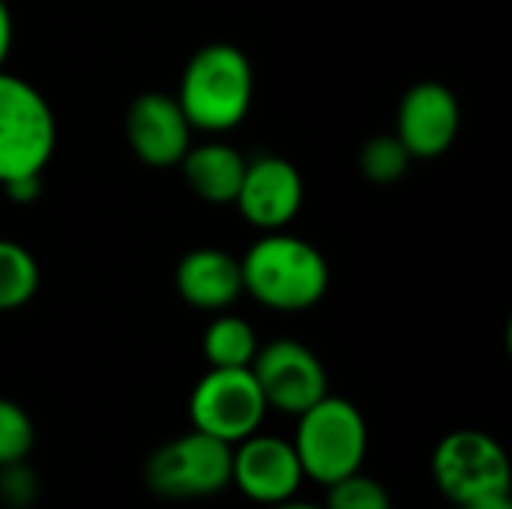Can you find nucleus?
<instances>
[{
    "label": "nucleus",
    "instance_id": "2eb2a0df",
    "mask_svg": "<svg viewBox=\"0 0 512 509\" xmlns=\"http://www.w3.org/2000/svg\"><path fill=\"white\" fill-rule=\"evenodd\" d=\"M201 345L210 369H249L258 354V339L252 324L237 315H219L204 330Z\"/></svg>",
    "mask_w": 512,
    "mask_h": 509
},
{
    "label": "nucleus",
    "instance_id": "a211bd4d",
    "mask_svg": "<svg viewBox=\"0 0 512 509\" xmlns=\"http://www.w3.org/2000/svg\"><path fill=\"white\" fill-rule=\"evenodd\" d=\"M33 441H36V432H33V420L27 417V411L15 405L12 399L0 396V468L24 462L33 450Z\"/></svg>",
    "mask_w": 512,
    "mask_h": 509
},
{
    "label": "nucleus",
    "instance_id": "f3484780",
    "mask_svg": "<svg viewBox=\"0 0 512 509\" xmlns=\"http://www.w3.org/2000/svg\"><path fill=\"white\" fill-rule=\"evenodd\" d=\"M411 165V153L402 147L396 135H378L360 150V171L372 183H393Z\"/></svg>",
    "mask_w": 512,
    "mask_h": 509
},
{
    "label": "nucleus",
    "instance_id": "4be33fe9",
    "mask_svg": "<svg viewBox=\"0 0 512 509\" xmlns=\"http://www.w3.org/2000/svg\"><path fill=\"white\" fill-rule=\"evenodd\" d=\"M9 48H12V12L6 0H0V69L9 57Z\"/></svg>",
    "mask_w": 512,
    "mask_h": 509
},
{
    "label": "nucleus",
    "instance_id": "f03ea898",
    "mask_svg": "<svg viewBox=\"0 0 512 509\" xmlns=\"http://www.w3.org/2000/svg\"><path fill=\"white\" fill-rule=\"evenodd\" d=\"M243 291H249L261 306L279 312H300L315 306L330 285L327 258L306 243L282 231L261 237L240 261Z\"/></svg>",
    "mask_w": 512,
    "mask_h": 509
},
{
    "label": "nucleus",
    "instance_id": "412c9836",
    "mask_svg": "<svg viewBox=\"0 0 512 509\" xmlns=\"http://www.w3.org/2000/svg\"><path fill=\"white\" fill-rule=\"evenodd\" d=\"M39 177H42V174L18 177V180L3 183L6 198H9V201H15V204H30V201H36V195H39V189H42V180H39Z\"/></svg>",
    "mask_w": 512,
    "mask_h": 509
},
{
    "label": "nucleus",
    "instance_id": "b1692460",
    "mask_svg": "<svg viewBox=\"0 0 512 509\" xmlns=\"http://www.w3.org/2000/svg\"><path fill=\"white\" fill-rule=\"evenodd\" d=\"M270 509H324V507H315V504H306V501H294V498H288V501L273 504Z\"/></svg>",
    "mask_w": 512,
    "mask_h": 509
},
{
    "label": "nucleus",
    "instance_id": "20e7f679",
    "mask_svg": "<svg viewBox=\"0 0 512 509\" xmlns=\"http://www.w3.org/2000/svg\"><path fill=\"white\" fill-rule=\"evenodd\" d=\"M57 147V123L45 96L0 69V186L42 174Z\"/></svg>",
    "mask_w": 512,
    "mask_h": 509
},
{
    "label": "nucleus",
    "instance_id": "dca6fc26",
    "mask_svg": "<svg viewBox=\"0 0 512 509\" xmlns=\"http://www.w3.org/2000/svg\"><path fill=\"white\" fill-rule=\"evenodd\" d=\"M39 288L36 258L15 240L0 237V312L21 309Z\"/></svg>",
    "mask_w": 512,
    "mask_h": 509
},
{
    "label": "nucleus",
    "instance_id": "6ab92c4d",
    "mask_svg": "<svg viewBox=\"0 0 512 509\" xmlns=\"http://www.w3.org/2000/svg\"><path fill=\"white\" fill-rule=\"evenodd\" d=\"M324 509H393V501H390V492L378 480L357 471L330 483Z\"/></svg>",
    "mask_w": 512,
    "mask_h": 509
},
{
    "label": "nucleus",
    "instance_id": "7ed1b4c3",
    "mask_svg": "<svg viewBox=\"0 0 512 509\" xmlns=\"http://www.w3.org/2000/svg\"><path fill=\"white\" fill-rule=\"evenodd\" d=\"M297 417L300 423L291 444L303 477L330 486L348 474L363 471L369 453V429L357 405L327 393Z\"/></svg>",
    "mask_w": 512,
    "mask_h": 509
},
{
    "label": "nucleus",
    "instance_id": "9d476101",
    "mask_svg": "<svg viewBox=\"0 0 512 509\" xmlns=\"http://www.w3.org/2000/svg\"><path fill=\"white\" fill-rule=\"evenodd\" d=\"M126 141L144 165H180V159L192 147V126L177 96L159 90L135 96L126 108Z\"/></svg>",
    "mask_w": 512,
    "mask_h": 509
},
{
    "label": "nucleus",
    "instance_id": "9b49d317",
    "mask_svg": "<svg viewBox=\"0 0 512 509\" xmlns=\"http://www.w3.org/2000/svg\"><path fill=\"white\" fill-rule=\"evenodd\" d=\"M462 111L450 87L438 81L414 84L396 117V138L411 153V159H435L447 153L459 135Z\"/></svg>",
    "mask_w": 512,
    "mask_h": 509
},
{
    "label": "nucleus",
    "instance_id": "39448f33",
    "mask_svg": "<svg viewBox=\"0 0 512 509\" xmlns=\"http://www.w3.org/2000/svg\"><path fill=\"white\" fill-rule=\"evenodd\" d=\"M144 483L165 501L210 498L231 486V444L192 429L147 459Z\"/></svg>",
    "mask_w": 512,
    "mask_h": 509
},
{
    "label": "nucleus",
    "instance_id": "423d86ee",
    "mask_svg": "<svg viewBox=\"0 0 512 509\" xmlns=\"http://www.w3.org/2000/svg\"><path fill=\"white\" fill-rule=\"evenodd\" d=\"M432 477L456 507L510 492V462L504 447L486 432L474 429L450 432L435 447Z\"/></svg>",
    "mask_w": 512,
    "mask_h": 509
},
{
    "label": "nucleus",
    "instance_id": "6e6552de",
    "mask_svg": "<svg viewBox=\"0 0 512 509\" xmlns=\"http://www.w3.org/2000/svg\"><path fill=\"white\" fill-rule=\"evenodd\" d=\"M249 369L264 393L267 408L282 414H303L327 396L324 363L297 339H273L270 345L258 348Z\"/></svg>",
    "mask_w": 512,
    "mask_h": 509
},
{
    "label": "nucleus",
    "instance_id": "ddd939ff",
    "mask_svg": "<svg viewBox=\"0 0 512 509\" xmlns=\"http://www.w3.org/2000/svg\"><path fill=\"white\" fill-rule=\"evenodd\" d=\"M174 285H177V294L195 309H204V312L228 309L243 294L240 261L222 249H210V246L192 249L189 255L180 258Z\"/></svg>",
    "mask_w": 512,
    "mask_h": 509
},
{
    "label": "nucleus",
    "instance_id": "0eeeda50",
    "mask_svg": "<svg viewBox=\"0 0 512 509\" xmlns=\"http://www.w3.org/2000/svg\"><path fill=\"white\" fill-rule=\"evenodd\" d=\"M264 414L267 402L252 369H210L189 396L192 429L231 447L255 435Z\"/></svg>",
    "mask_w": 512,
    "mask_h": 509
},
{
    "label": "nucleus",
    "instance_id": "4468645a",
    "mask_svg": "<svg viewBox=\"0 0 512 509\" xmlns=\"http://www.w3.org/2000/svg\"><path fill=\"white\" fill-rule=\"evenodd\" d=\"M183 165V177L189 183V189L207 201V204H234L240 183H243V171H246V159L219 141L201 144V147H189L186 156L180 159Z\"/></svg>",
    "mask_w": 512,
    "mask_h": 509
},
{
    "label": "nucleus",
    "instance_id": "5701e85b",
    "mask_svg": "<svg viewBox=\"0 0 512 509\" xmlns=\"http://www.w3.org/2000/svg\"><path fill=\"white\" fill-rule=\"evenodd\" d=\"M468 509H512L510 492H504V495H489V498H483V501H474V504H468Z\"/></svg>",
    "mask_w": 512,
    "mask_h": 509
},
{
    "label": "nucleus",
    "instance_id": "aec40b11",
    "mask_svg": "<svg viewBox=\"0 0 512 509\" xmlns=\"http://www.w3.org/2000/svg\"><path fill=\"white\" fill-rule=\"evenodd\" d=\"M0 501L12 509L30 507L36 501V477L24 468V462L0 468Z\"/></svg>",
    "mask_w": 512,
    "mask_h": 509
},
{
    "label": "nucleus",
    "instance_id": "f257e3e1",
    "mask_svg": "<svg viewBox=\"0 0 512 509\" xmlns=\"http://www.w3.org/2000/svg\"><path fill=\"white\" fill-rule=\"evenodd\" d=\"M255 75L249 57L228 42L198 48L180 78L177 102L192 129L228 132L252 108Z\"/></svg>",
    "mask_w": 512,
    "mask_h": 509
},
{
    "label": "nucleus",
    "instance_id": "393cba45",
    "mask_svg": "<svg viewBox=\"0 0 512 509\" xmlns=\"http://www.w3.org/2000/svg\"><path fill=\"white\" fill-rule=\"evenodd\" d=\"M456 509H468V507H456Z\"/></svg>",
    "mask_w": 512,
    "mask_h": 509
},
{
    "label": "nucleus",
    "instance_id": "1a4fd4ad",
    "mask_svg": "<svg viewBox=\"0 0 512 509\" xmlns=\"http://www.w3.org/2000/svg\"><path fill=\"white\" fill-rule=\"evenodd\" d=\"M303 468L291 441L270 435H249L231 447V483L264 507L288 501L303 483Z\"/></svg>",
    "mask_w": 512,
    "mask_h": 509
},
{
    "label": "nucleus",
    "instance_id": "f8f14e48",
    "mask_svg": "<svg viewBox=\"0 0 512 509\" xmlns=\"http://www.w3.org/2000/svg\"><path fill=\"white\" fill-rule=\"evenodd\" d=\"M234 204L249 225L261 231H282L300 213L303 177L282 156H258L246 162Z\"/></svg>",
    "mask_w": 512,
    "mask_h": 509
}]
</instances>
